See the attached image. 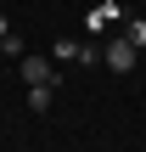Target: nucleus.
Returning a JSON list of instances; mask_svg holds the SVG:
<instances>
[{
    "label": "nucleus",
    "mask_w": 146,
    "mask_h": 152,
    "mask_svg": "<svg viewBox=\"0 0 146 152\" xmlns=\"http://www.w3.org/2000/svg\"><path fill=\"white\" fill-rule=\"evenodd\" d=\"M118 34H124V39L141 51V45H146V17H124V28H118Z\"/></svg>",
    "instance_id": "5"
},
{
    "label": "nucleus",
    "mask_w": 146,
    "mask_h": 152,
    "mask_svg": "<svg viewBox=\"0 0 146 152\" xmlns=\"http://www.w3.org/2000/svg\"><path fill=\"white\" fill-rule=\"evenodd\" d=\"M135 56H141V51H135V45H129L124 34H113V39L101 45V62H107L113 73H129V68H135Z\"/></svg>",
    "instance_id": "1"
},
{
    "label": "nucleus",
    "mask_w": 146,
    "mask_h": 152,
    "mask_svg": "<svg viewBox=\"0 0 146 152\" xmlns=\"http://www.w3.org/2000/svg\"><path fill=\"white\" fill-rule=\"evenodd\" d=\"M51 102H56V85H28V107L34 113H51Z\"/></svg>",
    "instance_id": "4"
},
{
    "label": "nucleus",
    "mask_w": 146,
    "mask_h": 152,
    "mask_svg": "<svg viewBox=\"0 0 146 152\" xmlns=\"http://www.w3.org/2000/svg\"><path fill=\"white\" fill-rule=\"evenodd\" d=\"M6 34H11V17H6V11H0V39H6Z\"/></svg>",
    "instance_id": "8"
},
{
    "label": "nucleus",
    "mask_w": 146,
    "mask_h": 152,
    "mask_svg": "<svg viewBox=\"0 0 146 152\" xmlns=\"http://www.w3.org/2000/svg\"><path fill=\"white\" fill-rule=\"evenodd\" d=\"M96 62H101V45H79L73 51V68H96Z\"/></svg>",
    "instance_id": "6"
},
{
    "label": "nucleus",
    "mask_w": 146,
    "mask_h": 152,
    "mask_svg": "<svg viewBox=\"0 0 146 152\" xmlns=\"http://www.w3.org/2000/svg\"><path fill=\"white\" fill-rule=\"evenodd\" d=\"M0 56H23V39H17V34H6V39H0Z\"/></svg>",
    "instance_id": "7"
},
{
    "label": "nucleus",
    "mask_w": 146,
    "mask_h": 152,
    "mask_svg": "<svg viewBox=\"0 0 146 152\" xmlns=\"http://www.w3.org/2000/svg\"><path fill=\"white\" fill-rule=\"evenodd\" d=\"M124 17H129V11H124L118 0H101V6L84 17V28H90V34H107V28H124Z\"/></svg>",
    "instance_id": "2"
},
{
    "label": "nucleus",
    "mask_w": 146,
    "mask_h": 152,
    "mask_svg": "<svg viewBox=\"0 0 146 152\" xmlns=\"http://www.w3.org/2000/svg\"><path fill=\"white\" fill-rule=\"evenodd\" d=\"M17 68H23V85H56V62L45 56H17Z\"/></svg>",
    "instance_id": "3"
}]
</instances>
